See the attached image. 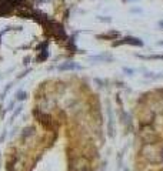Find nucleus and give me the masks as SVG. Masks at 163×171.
<instances>
[{
	"instance_id": "1",
	"label": "nucleus",
	"mask_w": 163,
	"mask_h": 171,
	"mask_svg": "<svg viewBox=\"0 0 163 171\" xmlns=\"http://www.w3.org/2000/svg\"><path fill=\"white\" fill-rule=\"evenodd\" d=\"M123 41L125 43H130V44H137V46H142L143 44L139 39H133V37H126V39H123Z\"/></svg>"
},
{
	"instance_id": "2",
	"label": "nucleus",
	"mask_w": 163,
	"mask_h": 171,
	"mask_svg": "<svg viewBox=\"0 0 163 171\" xmlns=\"http://www.w3.org/2000/svg\"><path fill=\"white\" fill-rule=\"evenodd\" d=\"M76 67V64H66V66H62V70H66V68H75Z\"/></svg>"
},
{
	"instance_id": "3",
	"label": "nucleus",
	"mask_w": 163,
	"mask_h": 171,
	"mask_svg": "<svg viewBox=\"0 0 163 171\" xmlns=\"http://www.w3.org/2000/svg\"><path fill=\"white\" fill-rule=\"evenodd\" d=\"M24 96H26V93H20L17 99H19V100H23V99H24Z\"/></svg>"
},
{
	"instance_id": "4",
	"label": "nucleus",
	"mask_w": 163,
	"mask_h": 171,
	"mask_svg": "<svg viewBox=\"0 0 163 171\" xmlns=\"http://www.w3.org/2000/svg\"><path fill=\"white\" fill-rule=\"evenodd\" d=\"M123 171H130V170H129L127 167H125V168H123Z\"/></svg>"
}]
</instances>
